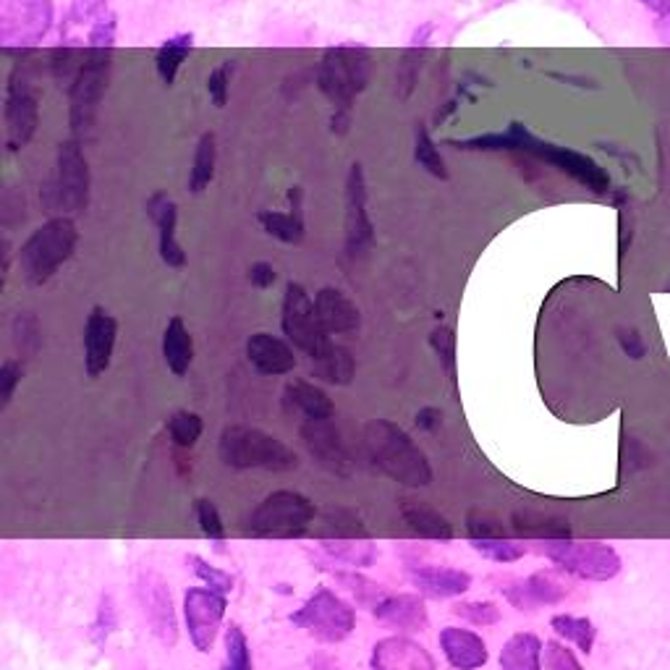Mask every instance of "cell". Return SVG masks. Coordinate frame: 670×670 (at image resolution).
<instances>
[{"label":"cell","mask_w":670,"mask_h":670,"mask_svg":"<svg viewBox=\"0 0 670 670\" xmlns=\"http://www.w3.org/2000/svg\"><path fill=\"white\" fill-rule=\"evenodd\" d=\"M448 145L459 149H474V153H526L532 158L548 162L558 171L574 179L592 194H608L610 192V173L605 171L600 162H595L589 155L578 153V149L552 145V142L539 139L524 126V123L513 121L505 132L498 134H479L470 139H448Z\"/></svg>","instance_id":"6da1fadb"},{"label":"cell","mask_w":670,"mask_h":670,"mask_svg":"<svg viewBox=\"0 0 670 670\" xmlns=\"http://www.w3.org/2000/svg\"><path fill=\"white\" fill-rule=\"evenodd\" d=\"M364 448H367L377 470L393 483L414 487V490L433 485V466H429L425 451L395 422L369 419L364 425Z\"/></svg>","instance_id":"7a4b0ae2"},{"label":"cell","mask_w":670,"mask_h":670,"mask_svg":"<svg viewBox=\"0 0 670 670\" xmlns=\"http://www.w3.org/2000/svg\"><path fill=\"white\" fill-rule=\"evenodd\" d=\"M76 246H80V229L74 218L56 215L40 229L32 231L22 249L16 252L19 272L29 285H45L74 257Z\"/></svg>","instance_id":"3957f363"},{"label":"cell","mask_w":670,"mask_h":670,"mask_svg":"<svg viewBox=\"0 0 670 670\" xmlns=\"http://www.w3.org/2000/svg\"><path fill=\"white\" fill-rule=\"evenodd\" d=\"M220 461L229 470H263V472H296L299 456L294 448L285 446L276 435L265 433V429L233 425L226 427L218 442Z\"/></svg>","instance_id":"277c9868"},{"label":"cell","mask_w":670,"mask_h":670,"mask_svg":"<svg viewBox=\"0 0 670 670\" xmlns=\"http://www.w3.org/2000/svg\"><path fill=\"white\" fill-rule=\"evenodd\" d=\"M373 76V53L362 45H338L325 50L317 69V87L333 102V113H354V102Z\"/></svg>","instance_id":"5b68a950"},{"label":"cell","mask_w":670,"mask_h":670,"mask_svg":"<svg viewBox=\"0 0 670 670\" xmlns=\"http://www.w3.org/2000/svg\"><path fill=\"white\" fill-rule=\"evenodd\" d=\"M89 162L80 139L61 142L56 149V173L42 186L40 197L48 212L80 215L89 207Z\"/></svg>","instance_id":"8992f818"},{"label":"cell","mask_w":670,"mask_h":670,"mask_svg":"<svg viewBox=\"0 0 670 670\" xmlns=\"http://www.w3.org/2000/svg\"><path fill=\"white\" fill-rule=\"evenodd\" d=\"M317 519V505L296 490H276L249 513L246 529L255 537L299 539L309 535V526Z\"/></svg>","instance_id":"52a82bcc"},{"label":"cell","mask_w":670,"mask_h":670,"mask_svg":"<svg viewBox=\"0 0 670 670\" xmlns=\"http://www.w3.org/2000/svg\"><path fill=\"white\" fill-rule=\"evenodd\" d=\"M110 69H113V48L87 50L80 74L69 87V123L76 136H87L95 129L100 102L108 93Z\"/></svg>","instance_id":"ba28073f"},{"label":"cell","mask_w":670,"mask_h":670,"mask_svg":"<svg viewBox=\"0 0 670 670\" xmlns=\"http://www.w3.org/2000/svg\"><path fill=\"white\" fill-rule=\"evenodd\" d=\"M548 561L563 574L582 582H610L621 574V556L608 543H574V539H550L539 545Z\"/></svg>","instance_id":"9c48e42d"},{"label":"cell","mask_w":670,"mask_h":670,"mask_svg":"<svg viewBox=\"0 0 670 670\" xmlns=\"http://www.w3.org/2000/svg\"><path fill=\"white\" fill-rule=\"evenodd\" d=\"M296 629L307 631L312 639L325 644L346 642L356 629V610L333 589L320 587L304 600L302 608L289 618Z\"/></svg>","instance_id":"30bf717a"},{"label":"cell","mask_w":670,"mask_h":670,"mask_svg":"<svg viewBox=\"0 0 670 670\" xmlns=\"http://www.w3.org/2000/svg\"><path fill=\"white\" fill-rule=\"evenodd\" d=\"M5 149L22 153L40 126V89L32 82L27 63L19 61L5 84Z\"/></svg>","instance_id":"8fae6325"},{"label":"cell","mask_w":670,"mask_h":670,"mask_svg":"<svg viewBox=\"0 0 670 670\" xmlns=\"http://www.w3.org/2000/svg\"><path fill=\"white\" fill-rule=\"evenodd\" d=\"M53 0H0V45L5 53L40 45L53 27Z\"/></svg>","instance_id":"7c38bea8"},{"label":"cell","mask_w":670,"mask_h":670,"mask_svg":"<svg viewBox=\"0 0 670 670\" xmlns=\"http://www.w3.org/2000/svg\"><path fill=\"white\" fill-rule=\"evenodd\" d=\"M281 328L283 336L294 343V349L304 351L309 360H315V356L330 343V336L325 333L320 317H317L315 299H312L309 291L296 281L285 283Z\"/></svg>","instance_id":"4fadbf2b"},{"label":"cell","mask_w":670,"mask_h":670,"mask_svg":"<svg viewBox=\"0 0 670 670\" xmlns=\"http://www.w3.org/2000/svg\"><path fill=\"white\" fill-rule=\"evenodd\" d=\"M136 600H139L142 616H145L149 631L162 647H173L179 642V618L168 582L158 571L142 569L136 576Z\"/></svg>","instance_id":"5bb4252c"},{"label":"cell","mask_w":670,"mask_h":670,"mask_svg":"<svg viewBox=\"0 0 670 670\" xmlns=\"http://www.w3.org/2000/svg\"><path fill=\"white\" fill-rule=\"evenodd\" d=\"M229 595H220L210 587H192L184 592V623L188 642L197 653H210L223 626Z\"/></svg>","instance_id":"9a60e30c"},{"label":"cell","mask_w":670,"mask_h":670,"mask_svg":"<svg viewBox=\"0 0 670 670\" xmlns=\"http://www.w3.org/2000/svg\"><path fill=\"white\" fill-rule=\"evenodd\" d=\"M367 179H364L362 162H351L346 175V192H343V231H346V255L351 259L362 257L375 244V223L367 210Z\"/></svg>","instance_id":"2e32d148"},{"label":"cell","mask_w":670,"mask_h":670,"mask_svg":"<svg viewBox=\"0 0 670 670\" xmlns=\"http://www.w3.org/2000/svg\"><path fill=\"white\" fill-rule=\"evenodd\" d=\"M299 438H302L309 456L315 459V464L322 466L325 472L336 474L341 479H349L354 474V459H351L349 446L343 442L341 429L336 427L333 419L302 422Z\"/></svg>","instance_id":"e0dca14e"},{"label":"cell","mask_w":670,"mask_h":670,"mask_svg":"<svg viewBox=\"0 0 670 670\" xmlns=\"http://www.w3.org/2000/svg\"><path fill=\"white\" fill-rule=\"evenodd\" d=\"M498 589L505 597V602L516 608L519 613H535L539 608H550V605L563 602L565 595H569L563 578L552 574V571H535L529 576L505 578Z\"/></svg>","instance_id":"ac0fdd59"},{"label":"cell","mask_w":670,"mask_h":670,"mask_svg":"<svg viewBox=\"0 0 670 670\" xmlns=\"http://www.w3.org/2000/svg\"><path fill=\"white\" fill-rule=\"evenodd\" d=\"M115 341H119V320L106 307H95L84 322V373L87 377L108 373Z\"/></svg>","instance_id":"d6986e66"},{"label":"cell","mask_w":670,"mask_h":670,"mask_svg":"<svg viewBox=\"0 0 670 670\" xmlns=\"http://www.w3.org/2000/svg\"><path fill=\"white\" fill-rule=\"evenodd\" d=\"M409 584L429 600H453L472 587V574L453 565H406Z\"/></svg>","instance_id":"ffe728a7"},{"label":"cell","mask_w":670,"mask_h":670,"mask_svg":"<svg viewBox=\"0 0 670 670\" xmlns=\"http://www.w3.org/2000/svg\"><path fill=\"white\" fill-rule=\"evenodd\" d=\"M369 662H373L375 670H438V662L429 655L425 644L401 634L377 642Z\"/></svg>","instance_id":"44dd1931"},{"label":"cell","mask_w":670,"mask_h":670,"mask_svg":"<svg viewBox=\"0 0 670 670\" xmlns=\"http://www.w3.org/2000/svg\"><path fill=\"white\" fill-rule=\"evenodd\" d=\"M246 360L255 367V373L263 377H281L296 369L294 343L289 338L265 333V330L249 336V341H246Z\"/></svg>","instance_id":"7402d4cb"},{"label":"cell","mask_w":670,"mask_h":670,"mask_svg":"<svg viewBox=\"0 0 670 670\" xmlns=\"http://www.w3.org/2000/svg\"><path fill=\"white\" fill-rule=\"evenodd\" d=\"M147 215L160 231L158 249L162 263H166L168 268H184L186 252L184 246L179 244V239H175V229H179V207H175V202L168 197V194L155 192L153 197L147 199Z\"/></svg>","instance_id":"603a6c76"},{"label":"cell","mask_w":670,"mask_h":670,"mask_svg":"<svg viewBox=\"0 0 670 670\" xmlns=\"http://www.w3.org/2000/svg\"><path fill=\"white\" fill-rule=\"evenodd\" d=\"M442 657L453 670H479L490 660V649L477 631L446 626L438 636Z\"/></svg>","instance_id":"cb8c5ba5"},{"label":"cell","mask_w":670,"mask_h":670,"mask_svg":"<svg viewBox=\"0 0 670 670\" xmlns=\"http://www.w3.org/2000/svg\"><path fill=\"white\" fill-rule=\"evenodd\" d=\"M315 309L328 336L356 333L362 328V312L336 285H325L315 294Z\"/></svg>","instance_id":"d4e9b609"},{"label":"cell","mask_w":670,"mask_h":670,"mask_svg":"<svg viewBox=\"0 0 670 670\" xmlns=\"http://www.w3.org/2000/svg\"><path fill=\"white\" fill-rule=\"evenodd\" d=\"M289 210H259L257 220L268 236L278 239L281 244H302L307 223H304V188L291 186L289 194Z\"/></svg>","instance_id":"484cf974"},{"label":"cell","mask_w":670,"mask_h":670,"mask_svg":"<svg viewBox=\"0 0 670 670\" xmlns=\"http://www.w3.org/2000/svg\"><path fill=\"white\" fill-rule=\"evenodd\" d=\"M369 613H373L377 621L388 623L390 629L409 631V634L425 631L429 626L425 600H422L419 595H406V592H403V595H386Z\"/></svg>","instance_id":"4316f807"},{"label":"cell","mask_w":670,"mask_h":670,"mask_svg":"<svg viewBox=\"0 0 670 670\" xmlns=\"http://www.w3.org/2000/svg\"><path fill=\"white\" fill-rule=\"evenodd\" d=\"M283 406L289 414L302 416V422L333 419L336 403L320 386L309 380H289L283 388Z\"/></svg>","instance_id":"83f0119b"},{"label":"cell","mask_w":670,"mask_h":670,"mask_svg":"<svg viewBox=\"0 0 670 670\" xmlns=\"http://www.w3.org/2000/svg\"><path fill=\"white\" fill-rule=\"evenodd\" d=\"M401 519L412 535L422 539H435V543H451L456 537L453 524L448 522L446 513H440L433 505L419 503V500H401Z\"/></svg>","instance_id":"f1b7e54d"},{"label":"cell","mask_w":670,"mask_h":670,"mask_svg":"<svg viewBox=\"0 0 670 670\" xmlns=\"http://www.w3.org/2000/svg\"><path fill=\"white\" fill-rule=\"evenodd\" d=\"M545 644L532 631H516L500 649L498 670H543Z\"/></svg>","instance_id":"f546056e"},{"label":"cell","mask_w":670,"mask_h":670,"mask_svg":"<svg viewBox=\"0 0 670 670\" xmlns=\"http://www.w3.org/2000/svg\"><path fill=\"white\" fill-rule=\"evenodd\" d=\"M162 360L175 377H184L194 362V338L179 315L171 317L162 330Z\"/></svg>","instance_id":"4dcf8cb0"},{"label":"cell","mask_w":670,"mask_h":670,"mask_svg":"<svg viewBox=\"0 0 670 670\" xmlns=\"http://www.w3.org/2000/svg\"><path fill=\"white\" fill-rule=\"evenodd\" d=\"M356 375V360L349 349L330 341L320 354L312 360V377L328 382V386H351Z\"/></svg>","instance_id":"1f68e13d"},{"label":"cell","mask_w":670,"mask_h":670,"mask_svg":"<svg viewBox=\"0 0 670 670\" xmlns=\"http://www.w3.org/2000/svg\"><path fill=\"white\" fill-rule=\"evenodd\" d=\"M511 532L526 539H539V543H550V539H571V526L565 519L539 511L513 513Z\"/></svg>","instance_id":"d6a6232c"},{"label":"cell","mask_w":670,"mask_h":670,"mask_svg":"<svg viewBox=\"0 0 670 670\" xmlns=\"http://www.w3.org/2000/svg\"><path fill=\"white\" fill-rule=\"evenodd\" d=\"M194 50V35L192 32H179V35L168 37L166 42L155 50V71H158L160 82L166 87H173L179 80V71L184 66V61L192 56Z\"/></svg>","instance_id":"836d02e7"},{"label":"cell","mask_w":670,"mask_h":670,"mask_svg":"<svg viewBox=\"0 0 670 670\" xmlns=\"http://www.w3.org/2000/svg\"><path fill=\"white\" fill-rule=\"evenodd\" d=\"M320 548L330 561L351 565V569H367L380 556L373 539H320Z\"/></svg>","instance_id":"e575fe53"},{"label":"cell","mask_w":670,"mask_h":670,"mask_svg":"<svg viewBox=\"0 0 670 670\" xmlns=\"http://www.w3.org/2000/svg\"><path fill=\"white\" fill-rule=\"evenodd\" d=\"M320 539H373V532L362 522L360 513L349 509H328L322 513V524L317 529Z\"/></svg>","instance_id":"d590c367"},{"label":"cell","mask_w":670,"mask_h":670,"mask_svg":"<svg viewBox=\"0 0 670 670\" xmlns=\"http://www.w3.org/2000/svg\"><path fill=\"white\" fill-rule=\"evenodd\" d=\"M215 166H218V142L212 132L199 136L197 149H194L192 171H188V192L202 194L215 179Z\"/></svg>","instance_id":"8d00e7d4"},{"label":"cell","mask_w":670,"mask_h":670,"mask_svg":"<svg viewBox=\"0 0 670 670\" xmlns=\"http://www.w3.org/2000/svg\"><path fill=\"white\" fill-rule=\"evenodd\" d=\"M550 629L556 631L563 642L574 644L582 655H592V647H595L597 639V629L587 616L558 613L550 618Z\"/></svg>","instance_id":"74e56055"},{"label":"cell","mask_w":670,"mask_h":670,"mask_svg":"<svg viewBox=\"0 0 670 670\" xmlns=\"http://www.w3.org/2000/svg\"><path fill=\"white\" fill-rule=\"evenodd\" d=\"M328 574L336 578L338 584H341L343 589L349 592L351 597H354L356 605H362V608H369L373 610L377 602L382 600V597L388 595L386 587L382 584L373 582V578H367L364 574H356L354 571H341V569H328Z\"/></svg>","instance_id":"f35d334b"},{"label":"cell","mask_w":670,"mask_h":670,"mask_svg":"<svg viewBox=\"0 0 670 670\" xmlns=\"http://www.w3.org/2000/svg\"><path fill=\"white\" fill-rule=\"evenodd\" d=\"M414 160L422 171H427L429 175H435V179L440 181H448V166L446 160H442L440 149L435 145L433 134H429L425 123H419L414 132Z\"/></svg>","instance_id":"ab89813d"},{"label":"cell","mask_w":670,"mask_h":670,"mask_svg":"<svg viewBox=\"0 0 670 670\" xmlns=\"http://www.w3.org/2000/svg\"><path fill=\"white\" fill-rule=\"evenodd\" d=\"M115 631H119V608H115L113 595L102 592L93 623H89V642H93L97 649H106V644Z\"/></svg>","instance_id":"60d3db41"},{"label":"cell","mask_w":670,"mask_h":670,"mask_svg":"<svg viewBox=\"0 0 670 670\" xmlns=\"http://www.w3.org/2000/svg\"><path fill=\"white\" fill-rule=\"evenodd\" d=\"M166 429H168V438L173 440V446L194 448L197 446V440L202 438V433H205V422H202V416L197 412L179 409V412H173L171 416H168Z\"/></svg>","instance_id":"b9f144b4"},{"label":"cell","mask_w":670,"mask_h":670,"mask_svg":"<svg viewBox=\"0 0 670 670\" xmlns=\"http://www.w3.org/2000/svg\"><path fill=\"white\" fill-rule=\"evenodd\" d=\"M223 666L220 670H255V660H252V644L246 639L244 629L239 626V623H231L229 629H226L223 636Z\"/></svg>","instance_id":"7bdbcfd3"},{"label":"cell","mask_w":670,"mask_h":670,"mask_svg":"<svg viewBox=\"0 0 670 670\" xmlns=\"http://www.w3.org/2000/svg\"><path fill=\"white\" fill-rule=\"evenodd\" d=\"M472 548L479 556L492 563H516L526 556V548L522 543L511 537H496V539H472Z\"/></svg>","instance_id":"ee69618b"},{"label":"cell","mask_w":670,"mask_h":670,"mask_svg":"<svg viewBox=\"0 0 670 670\" xmlns=\"http://www.w3.org/2000/svg\"><path fill=\"white\" fill-rule=\"evenodd\" d=\"M453 616H459L461 621L472 623V626H498L500 623V608L492 600H466L456 602L451 608Z\"/></svg>","instance_id":"f6af8a7d"},{"label":"cell","mask_w":670,"mask_h":670,"mask_svg":"<svg viewBox=\"0 0 670 670\" xmlns=\"http://www.w3.org/2000/svg\"><path fill=\"white\" fill-rule=\"evenodd\" d=\"M429 346H433L435 354L446 369V375L451 380H456V333L448 325H438V328L429 333Z\"/></svg>","instance_id":"bcb514c9"},{"label":"cell","mask_w":670,"mask_h":670,"mask_svg":"<svg viewBox=\"0 0 670 670\" xmlns=\"http://www.w3.org/2000/svg\"><path fill=\"white\" fill-rule=\"evenodd\" d=\"M194 516H197L199 532L210 539V543L215 545L226 543V524H223V519H220L218 505H215L212 500L199 498L197 503H194Z\"/></svg>","instance_id":"7dc6e473"},{"label":"cell","mask_w":670,"mask_h":670,"mask_svg":"<svg viewBox=\"0 0 670 670\" xmlns=\"http://www.w3.org/2000/svg\"><path fill=\"white\" fill-rule=\"evenodd\" d=\"M186 563L192 565L194 576H197L205 587L220 592V595H231L233 592V576L229 571L218 569V565H210L202 556H188Z\"/></svg>","instance_id":"c3c4849f"},{"label":"cell","mask_w":670,"mask_h":670,"mask_svg":"<svg viewBox=\"0 0 670 670\" xmlns=\"http://www.w3.org/2000/svg\"><path fill=\"white\" fill-rule=\"evenodd\" d=\"M233 69H236V63L233 61H220L218 66L210 71V76H207V95H210L215 108L229 106Z\"/></svg>","instance_id":"681fc988"},{"label":"cell","mask_w":670,"mask_h":670,"mask_svg":"<svg viewBox=\"0 0 670 670\" xmlns=\"http://www.w3.org/2000/svg\"><path fill=\"white\" fill-rule=\"evenodd\" d=\"M466 532H470L472 539L509 537V526L500 522V519L492 516V513H485V511H472L470 516H466Z\"/></svg>","instance_id":"f907efd6"},{"label":"cell","mask_w":670,"mask_h":670,"mask_svg":"<svg viewBox=\"0 0 670 670\" xmlns=\"http://www.w3.org/2000/svg\"><path fill=\"white\" fill-rule=\"evenodd\" d=\"M545 670H584L574 649L565 647L563 642H545Z\"/></svg>","instance_id":"816d5d0a"},{"label":"cell","mask_w":670,"mask_h":670,"mask_svg":"<svg viewBox=\"0 0 670 670\" xmlns=\"http://www.w3.org/2000/svg\"><path fill=\"white\" fill-rule=\"evenodd\" d=\"M24 377V364L19 360H5L0 364V409H9L14 393Z\"/></svg>","instance_id":"f5cc1de1"},{"label":"cell","mask_w":670,"mask_h":670,"mask_svg":"<svg viewBox=\"0 0 670 670\" xmlns=\"http://www.w3.org/2000/svg\"><path fill=\"white\" fill-rule=\"evenodd\" d=\"M422 53H425V50L412 48V45H409V50L401 58V63H399V93H401V97H409L414 93L416 71H419V56Z\"/></svg>","instance_id":"db71d44e"},{"label":"cell","mask_w":670,"mask_h":670,"mask_svg":"<svg viewBox=\"0 0 670 670\" xmlns=\"http://www.w3.org/2000/svg\"><path fill=\"white\" fill-rule=\"evenodd\" d=\"M14 333H16V336H14L16 346L22 349L24 354H35V351L40 349L42 338H40V328H37V320H35V317H27V315L16 317Z\"/></svg>","instance_id":"11a10c76"},{"label":"cell","mask_w":670,"mask_h":670,"mask_svg":"<svg viewBox=\"0 0 670 670\" xmlns=\"http://www.w3.org/2000/svg\"><path fill=\"white\" fill-rule=\"evenodd\" d=\"M639 3L653 14L657 35L670 45V0H639Z\"/></svg>","instance_id":"9f6ffc18"},{"label":"cell","mask_w":670,"mask_h":670,"mask_svg":"<svg viewBox=\"0 0 670 670\" xmlns=\"http://www.w3.org/2000/svg\"><path fill=\"white\" fill-rule=\"evenodd\" d=\"M618 343H621L623 354L634 362L644 360V354H647V341L636 328H618Z\"/></svg>","instance_id":"6f0895ef"},{"label":"cell","mask_w":670,"mask_h":670,"mask_svg":"<svg viewBox=\"0 0 670 670\" xmlns=\"http://www.w3.org/2000/svg\"><path fill=\"white\" fill-rule=\"evenodd\" d=\"M276 278H278V272H276V268H272L270 263H255L249 268V281L259 291L270 289V285L276 283Z\"/></svg>","instance_id":"680465c9"},{"label":"cell","mask_w":670,"mask_h":670,"mask_svg":"<svg viewBox=\"0 0 670 670\" xmlns=\"http://www.w3.org/2000/svg\"><path fill=\"white\" fill-rule=\"evenodd\" d=\"M414 425L422 429V433H435V429H440L442 425V412L435 406H425L419 409L414 416Z\"/></svg>","instance_id":"91938a15"},{"label":"cell","mask_w":670,"mask_h":670,"mask_svg":"<svg viewBox=\"0 0 670 670\" xmlns=\"http://www.w3.org/2000/svg\"><path fill=\"white\" fill-rule=\"evenodd\" d=\"M433 35H435V24L433 22L419 24V27H416L414 35H412V48L427 50V45H429V40H433Z\"/></svg>","instance_id":"94428289"}]
</instances>
